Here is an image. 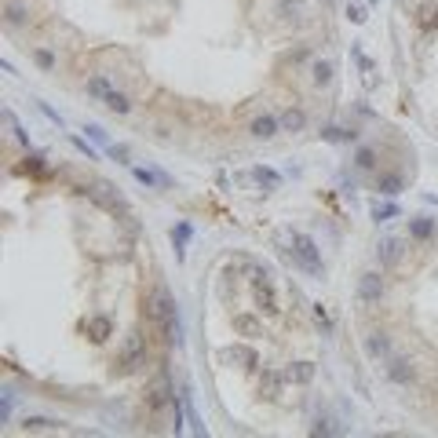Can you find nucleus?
<instances>
[{
  "instance_id": "nucleus-1",
  "label": "nucleus",
  "mask_w": 438,
  "mask_h": 438,
  "mask_svg": "<svg viewBox=\"0 0 438 438\" xmlns=\"http://www.w3.org/2000/svg\"><path fill=\"white\" fill-rule=\"evenodd\" d=\"M150 314L157 321L161 336H165V344H180V340H183V326H180V311H175V300L168 296V289H154Z\"/></svg>"
},
{
  "instance_id": "nucleus-2",
  "label": "nucleus",
  "mask_w": 438,
  "mask_h": 438,
  "mask_svg": "<svg viewBox=\"0 0 438 438\" xmlns=\"http://www.w3.org/2000/svg\"><path fill=\"white\" fill-rule=\"evenodd\" d=\"M292 259L307 270V274H321V256H318V245H314V238H307L303 231H292Z\"/></svg>"
},
{
  "instance_id": "nucleus-3",
  "label": "nucleus",
  "mask_w": 438,
  "mask_h": 438,
  "mask_svg": "<svg viewBox=\"0 0 438 438\" xmlns=\"http://www.w3.org/2000/svg\"><path fill=\"white\" fill-rule=\"evenodd\" d=\"M88 95H95V99H99L103 106H110L113 113H128V110H132V103H128V95L113 88L106 77H88Z\"/></svg>"
},
{
  "instance_id": "nucleus-4",
  "label": "nucleus",
  "mask_w": 438,
  "mask_h": 438,
  "mask_svg": "<svg viewBox=\"0 0 438 438\" xmlns=\"http://www.w3.org/2000/svg\"><path fill=\"white\" fill-rule=\"evenodd\" d=\"M117 365H121V372H136V369L146 365V344H143V336H139V333H132V336L124 340Z\"/></svg>"
},
{
  "instance_id": "nucleus-5",
  "label": "nucleus",
  "mask_w": 438,
  "mask_h": 438,
  "mask_svg": "<svg viewBox=\"0 0 438 438\" xmlns=\"http://www.w3.org/2000/svg\"><path fill=\"white\" fill-rule=\"evenodd\" d=\"M252 285H256V300L263 303V311H278V300H274V289H270V278L263 267H252Z\"/></svg>"
},
{
  "instance_id": "nucleus-6",
  "label": "nucleus",
  "mask_w": 438,
  "mask_h": 438,
  "mask_svg": "<svg viewBox=\"0 0 438 438\" xmlns=\"http://www.w3.org/2000/svg\"><path fill=\"white\" fill-rule=\"evenodd\" d=\"M252 139H274L282 132V117H274V113H259V117L249 124Z\"/></svg>"
},
{
  "instance_id": "nucleus-7",
  "label": "nucleus",
  "mask_w": 438,
  "mask_h": 438,
  "mask_svg": "<svg viewBox=\"0 0 438 438\" xmlns=\"http://www.w3.org/2000/svg\"><path fill=\"white\" fill-rule=\"evenodd\" d=\"M358 296L365 300V303H380V296H384V278L380 274H362L358 278Z\"/></svg>"
},
{
  "instance_id": "nucleus-8",
  "label": "nucleus",
  "mask_w": 438,
  "mask_h": 438,
  "mask_svg": "<svg viewBox=\"0 0 438 438\" xmlns=\"http://www.w3.org/2000/svg\"><path fill=\"white\" fill-rule=\"evenodd\" d=\"M132 175H136L143 187H157V190H168V187H172V175L157 172V168H139V165H132Z\"/></svg>"
},
{
  "instance_id": "nucleus-9",
  "label": "nucleus",
  "mask_w": 438,
  "mask_h": 438,
  "mask_svg": "<svg viewBox=\"0 0 438 438\" xmlns=\"http://www.w3.org/2000/svg\"><path fill=\"white\" fill-rule=\"evenodd\" d=\"M402 241L398 238H384L380 245H377V259H380V267H395L398 259H402Z\"/></svg>"
},
{
  "instance_id": "nucleus-10",
  "label": "nucleus",
  "mask_w": 438,
  "mask_h": 438,
  "mask_svg": "<svg viewBox=\"0 0 438 438\" xmlns=\"http://www.w3.org/2000/svg\"><path fill=\"white\" fill-rule=\"evenodd\" d=\"M249 180H252V183H259V187H263V194H274V190H278V187H282V175H278V172H274V168H267V165H256V168L249 172Z\"/></svg>"
},
{
  "instance_id": "nucleus-11",
  "label": "nucleus",
  "mask_w": 438,
  "mask_h": 438,
  "mask_svg": "<svg viewBox=\"0 0 438 438\" xmlns=\"http://www.w3.org/2000/svg\"><path fill=\"white\" fill-rule=\"evenodd\" d=\"M387 377L395 384H413V365L405 362L402 354H391V358H387Z\"/></svg>"
},
{
  "instance_id": "nucleus-12",
  "label": "nucleus",
  "mask_w": 438,
  "mask_h": 438,
  "mask_svg": "<svg viewBox=\"0 0 438 438\" xmlns=\"http://www.w3.org/2000/svg\"><path fill=\"white\" fill-rule=\"evenodd\" d=\"M365 351L372 354V358H384V362L395 354V351H391V340H387L384 333H369V336H365Z\"/></svg>"
},
{
  "instance_id": "nucleus-13",
  "label": "nucleus",
  "mask_w": 438,
  "mask_h": 438,
  "mask_svg": "<svg viewBox=\"0 0 438 438\" xmlns=\"http://www.w3.org/2000/svg\"><path fill=\"white\" fill-rule=\"evenodd\" d=\"M26 15H29V11H26V4H19V0H8V4H4V22H8L11 29L22 26Z\"/></svg>"
},
{
  "instance_id": "nucleus-14",
  "label": "nucleus",
  "mask_w": 438,
  "mask_h": 438,
  "mask_svg": "<svg viewBox=\"0 0 438 438\" xmlns=\"http://www.w3.org/2000/svg\"><path fill=\"white\" fill-rule=\"evenodd\" d=\"M223 358H231V362H245L249 369L259 365V358H256V351H252V347H231V351H223Z\"/></svg>"
},
{
  "instance_id": "nucleus-15",
  "label": "nucleus",
  "mask_w": 438,
  "mask_h": 438,
  "mask_svg": "<svg viewBox=\"0 0 438 438\" xmlns=\"http://www.w3.org/2000/svg\"><path fill=\"white\" fill-rule=\"evenodd\" d=\"M303 124H307L303 110H285L282 113V132H303Z\"/></svg>"
},
{
  "instance_id": "nucleus-16",
  "label": "nucleus",
  "mask_w": 438,
  "mask_h": 438,
  "mask_svg": "<svg viewBox=\"0 0 438 438\" xmlns=\"http://www.w3.org/2000/svg\"><path fill=\"white\" fill-rule=\"evenodd\" d=\"M311 377H314V365L311 362H296V365L285 369V380H296V384H307Z\"/></svg>"
},
{
  "instance_id": "nucleus-17",
  "label": "nucleus",
  "mask_w": 438,
  "mask_h": 438,
  "mask_svg": "<svg viewBox=\"0 0 438 438\" xmlns=\"http://www.w3.org/2000/svg\"><path fill=\"white\" fill-rule=\"evenodd\" d=\"M409 234H413V238H420V241H424V238H431V234H435V219H428V216H416V219L409 223Z\"/></svg>"
},
{
  "instance_id": "nucleus-18",
  "label": "nucleus",
  "mask_w": 438,
  "mask_h": 438,
  "mask_svg": "<svg viewBox=\"0 0 438 438\" xmlns=\"http://www.w3.org/2000/svg\"><path fill=\"white\" fill-rule=\"evenodd\" d=\"M190 223H180V226H175V231H172V245H175V256H183L187 252V241H190Z\"/></svg>"
},
{
  "instance_id": "nucleus-19",
  "label": "nucleus",
  "mask_w": 438,
  "mask_h": 438,
  "mask_svg": "<svg viewBox=\"0 0 438 438\" xmlns=\"http://www.w3.org/2000/svg\"><path fill=\"white\" fill-rule=\"evenodd\" d=\"M398 216V205H391V201H372V219H377V223H387V219H395Z\"/></svg>"
},
{
  "instance_id": "nucleus-20",
  "label": "nucleus",
  "mask_w": 438,
  "mask_h": 438,
  "mask_svg": "<svg viewBox=\"0 0 438 438\" xmlns=\"http://www.w3.org/2000/svg\"><path fill=\"white\" fill-rule=\"evenodd\" d=\"M22 428H26V431H59L62 424H59V420H48V416H29Z\"/></svg>"
},
{
  "instance_id": "nucleus-21",
  "label": "nucleus",
  "mask_w": 438,
  "mask_h": 438,
  "mask_svg": "<svg viewBox=\"0 0 438 438\" xmlns=\"http://www.w3.org/2000/svg\"><path fill=\"white\" fill-rule=\"evenodd\" d=\"M234 329H238L241 336H259V321L249 318V314H238V318H234Z\"/></svg>"
},
{
  "instance_id": "nucleus-22",
  "label": "nucleus",
  "mask_w": 438,
  "mask_h": 438,
  "mask_svg": "<svg viewBox=\"0 0 438 438\" xmlns=\"http://www.w3.org/2000/svg\"><path fill=\"white\" fill-rule=\"evenodd\" d=\"M88 333H92L95 344H103V340L110 336V321H106V318H92V321H88Z\"/></svg>"
},
{
  "instance_id": "nucleus-23",
  "label": "nucleus",
  "mask_w": 438,
  "mask_h": 438,
  "mask_svg": "<svg viewBox=\"0 0 438 438\" xmlns=\"http://www.w3.org/2000/svg\"><path fill=\"white\" fill-rule=\"evenodd\" d=\"M329 80H333V66L329 62H314V85L321 88V85H329Z\"/></svg>"
},
{
  "instance_id": "nucleus-24",
  "label": "nucleus",
  "mask_w": 438,
  "mask_h": 438,
  "mask_svg": "<svg viewBox=\"0 0 438 438\" xmlns=\"http://www.w3.org/2000/svg\"><path fill=\"white\" fill-rule=\"evenodd\" d=\"M311 311H314V321H318V326L326 329V333H333V318H329V311H326V307H321V303H314Z\"/></svg>"
},
{
  "instance_id": "nucleus-25",
  "label": "nucleus",
  "mask_w": 438,
  "mask_h": 438,
  "mask_svg": "<svg viewBox=\"0 0 438 438\" xmlns=\"http://www.w3.org/2000/svg\"><path fill=\"white\" fill-rule=\"evenodd\" d=\"M106 150H110V157H117L121 165H132V154H128V146H117V143H110Z\"/></svg>"
},
{
  "instance_id": "nucleus-26",
  "label": "nucleus",
  "mask_w": 438,
  "mask_h": 438,
  "mask_svg": "<svg viewBox=\"0 0 438 438\" xmlns=\"http://www.w3.org/2000/svg\"><path fill=\"white\" fill-rule=\"evenodd\" d=\"M358 168H365V172L377 168V154H372L369 146H365V150H358Z\"/></svg>"
},
{
  "instance_id": "nucleus-27",
  "label": "nucleus",
  "mask_w": 438,
  "mask_h": 438,
  "mask_svg": "<svg viewBox=\"0 0 438 438\" xmlns=\"http://www.w3.org/2000/svg\"><path fill=\"white\" fill-rule=\"evenodd\" d=\"M380 190H384V194H398V190H402V175H384Z\"/></svg>"
},
{
  "instance_id": "nucleus-28",
  "label": "nucleus",
  "mask_w": 438,
  "mask_h": 438,
  "mask_svg": "<svg viewBox=\"0 0 438 438\" xmlns=\"http://www.w3.org/2000/svg\"><path fill=\"white\" fill-rule=\"evenodd\" d=\"M326 139H336V143H344V139H354V132H347V128H329V132H321Z\"/></svg>"
},
{
  "instance_id": "nucleus-29",
  "label": "nucleus",
  "mask_w": 438,
  "mask_h": 438,
  "mask_svg": "<svg viewBox=\"0 0 438 438\" xmlns=\"http://www.w3.org/2000/svg\"><path fill=\"white\" fill-rule=\"evenodd\" d=\"M347 19H351V22H358V26H362V22L369 19V15H365V11H362L358 4H351V8H347Z\"/></svg>"
},
{
  "instance_id": "nucleus-30",
  "label": "nucleus",
  "mask_w": 438,
  "mask_h": 438,
  "mask_svg": "<svg viewBox=\"0 0 438 438\" xmlns=\"http://www.w3.org/2000/svg\"><path fill=\"white\" fill-rule=\"evenodd\" d=\"M85 132H88V136H92L95 143H103V146H110V143H106V132H103V128H99V124H88V128H85Z\"/></svg>"
},
{
  "instance_id": "nucleus-31",
  "label": "nucleus",
  "mask_w": 438,
  "mask_h": 438,
  "mask_svg": "<svg viewBox=\"0 0 438 438\" xmlns=\"http://www.w3.org/2000/svg\"><path fill=\"white\" fill-rule=\"evenodd\" d=\"M70 143H73V146H77V150H80V154H85V157H88V161H92V157H95V150H92V146H88V143H85V139H77V136H73V139H70Z\"/></svg>"
},
{
  "instance_id": "nucleus-32",
  "label": "nucleus",
  "mask_w": 438,
  "mask_h": 438,
  "mask_svg": "<svg viewBox=\"0 0 438 438\" xmlns=\"http://www.w3.org/2000/svg\"><path fill=\"white\" fill-rule=\"evenodd\" d=\"M34 55H37V62H41V66H44V70H52V66H55V59H52V55H48V52H41V48H37V52H34Z\"/></svg>"
}]
</instances>
